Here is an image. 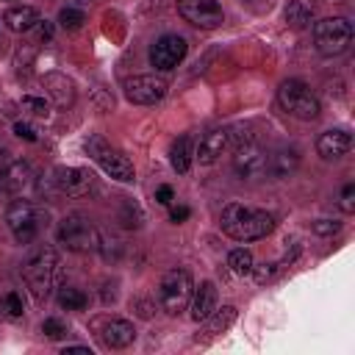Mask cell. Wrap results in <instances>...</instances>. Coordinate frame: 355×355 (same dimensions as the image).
<instances>
[{
	"label": "cell",
	"mask_w": 355,
	"mask_h": 355,
	"mask_svg": "<svg viewBox=\"0 0 355 355\" xmlns=\"http://www.w3.org/2000/svg\"><path fill=\"white\" fill-rule=\"evenodd\" d=\"M14 133H17L19 139H25V141H36V130H33L28 122H14Z\"/></svg>",
	"instance_id": "cell-33"
},
{
	"label": "cell",
	"mask_w": 355,
	"mask_h": 355,
	"mask_svg": "<svg viewBox=\"0 0 355 355\" xmlns=\"http://www.w3.org/2000/svg\"><path fill=\"white\" fill-rule=\"evenodd\" d=\"M283 269V263H277V261H272V263H261V266H252V272L250 275H255V280L258 283H269L277 272Z\"/></svg>",
	"instance_id": "cell-29"
},
{
	"label": "cell",
	"mask_w": 355,
	"mask_h": 355,
	"mask_svg": "<svg viewBox=\"0 0 355 355\" xmlns=\"http://www.w3.org/2000/svg\"><path fill=\"white\" fill-rule=\"evenodd\" d=\"M191 136H180V139H175V144H172V150H169V161H172V169L175 172H189V166H191Z\"/></svg>",
	"instance_id": "cell-23"
},
{
	"label": "cell",
	"mask_w": 355,
	"mask_h": 355,
	"mask_svg": "<svg viewBox=\"0 0 355 355\" xmlns=\"http://www.w3.org/2000/svg\"><path fill=\"white\" fill-rule=\"evenodd\" d=\"M25 283L33 291V297L42 302L53 294V288H58L61 283V261L58 252L53 247H39L28 261H25Z\"/></svg>",
	"instance_id": "cell-2"
},
{
	"label": "cell",
	"mask_w": 355,
	"mask_h": 355,
	"mask_svg": "<svg viewBox=\"0 0 355 355\" xmlns=\"http://www.w3.org/2000/svg\"><path fill=\"white\" fill-rule=\"evenodd\" d=\"M233 169L241 180H255L266 172V155L258 147V141L252 139V133H247L244 128H239V133L233 136Z\"/></svg>",
	"instance_id": "cell-4"
},
{
	"label": "cell",
	"mask_w": 355,
	"mask_h": 355,
	"mask_svg": "<svg viewBox=\"0 0 355 355\" xmlns=\"http://www.w3.org/2000/svg\"><path fill=\"white\" fill-rule=\"evenodd\" d=\"M183 55H186V39L178 33H166L150 47V64L161 72L175 69L183 61Z\"/></svg>",
	"instance_id": "cell-12"
},
{
	"label": "cell",
	"mask_w": 355,
	"mask_h": 355,
	"mask_svg": "<svg viewBox=\"0 0 355 355\" xmlns=\"http://www.w3.org/2000/svg\"><path fill=\"white\" fill-rule=\"evenodd\" d=\"M86 153L103 166L105 175H111V178H116V180H122V183H128V180L136 178V169H133L130 158H128L122 150L111 147L103 136H89V139H86Z\"/></svg>",
	"instance_id": "cell-5"
},
{
	"label": "cell",
	"mask_w": 355,
	"mask_h": 355,
	"mask_svg": "<svg viewBox=\"0 0 355 355\" xmlns=\"http://www.w3.org/2000/svg\"><path fill=\"white\" fill-rule=\"evenodd\" d=\"M36 31H39V39H50L53 36V25L50 22H36Z\"/></svg>",
	"instance_id": "cell-37"
},
{
	"label": "cell",
	"mask_w": 355,
	"mask_h": 355,
	"mask_svg": "<svg viewBox=\"0 0 355 355\" xmlns=\"http://www.w3.org/2000/svg\"><path fill=\"white\" fill-rule=\"evenodd\" d=\"M219 225L236 241H258V239L272 233L275 216L263 208H250V205H241V202H230V205L222 208Z\"/></svg>",
	"instance_id": "cell-1"
},
{
	"label": "cell",
	"mask_w": 355,
	"mask_h": 355,
	"mask_svg": "<svg viewBox=\"0 0 355 355\" xmlns=\"http://www.w3.org/2000/svg\"><path fill=\"white\" fill-rule=\"evenodd\" d=\"M64 355H92V349L89 347H67Z\"/></svg>",
	"instance_id": "cell-38"
},
{
	"label": "cell",
	"mask_w": 355,
	"mask_h": 355,
	"mask_svg": "<svg viewBox=\"0 0 355 355\" xmlns=\"http://www.w3.org/2000/svg\"><path fill=\"white\" fill-rule=\"evenodd\" d=\"M341 225L336 222V219H319V222H313V233H322V236H330V233H336Z\"/></svg>",
	"instance_id": "cell-32"
},
{
	"label": "cell",
	"mask_w": 355,
	"mask_h": 355,
	"mask_svg": "<svg viewBox=\"0 0 355 355\" xmlns=\"http://www.w3.org/2000/svg\"><path fill=\"white\" fill-rule=\"evenodd\" d=\"M6 222H8V230L14 233V239L19 244H31L39 236V227H42L39 211L28 200H14L6 211Z\"/></svg>",
	"instance_id": "cell-9"
},
{
	"label": "cell",
	"mask_w": 355,
	"mask_h": 355,
	"mask_svg": "<svg viewBox=\"0 0 355 355\" xmlns=\"http://www.w3.org/2000/svg\"><path fill=\"white\" fill-rule=\"evenodd\" d=\"M53 183L61 194L69 197H83L94 186V175L86 166H55L53 169Z\"/></svg>",
	"instance_id": "cell-13"
},
{
	"label": "cell",
	"mask_w": 355,
	"mask_h": 355,
	"mask_svg": "<svg viewBox=\"0 0 355 355\" xmlns=\"http://www.w3.org/2000/svg\"><path fill=\"white\" fill-rule=\"evenodd\" d=\"M3 22H6L14 33H25V31H31V28L39 22V14H36V8H31V6H11V8L3 14Z\"/></svg>",
	"instance_id": "cell-20"
},
{
	"label": "cell",
	"mask_w": 355,
	"mask_h": 355,
	"mask_svg": "<svg viewBox=\"0 0 355 355\" xmlns=\"http://www.w3.org/2000/svg\"><path fill=\"white\" fill-rule=\"evenodd\" d=\"M125 97L139 105H153L166 94V80L161 75H133L122 83Z\"/></svg>",
	"instance_id": "cell-11"
},
{
	"label": "cell",
	"mask_w": 355,
	"mask_h": 355,
	"mask_svg": "<svg viewBox=\"0 0 355 355\" xmlns=\"http://www.w3.org/2000/svg\"><path fill=\"white\" fill-rule=\"evenodd\" d=\"M6 311H8V316H22V313H25L22 297H19L17 291H8V294H6Z\"/></svg>",
	"instance_id": "cell-30"
},
{
	"label": "cell",
	"mask_w": 355,
	"mask_h": 355,
	"mask_svg": "<svg viewBox=\"0 0 355 355\" xmlns=\"http://www.w3.org/2000/svg\"><path fill=\"white\" fill-rule=\"evenodd\" d=\"M78 3H80V6H89V3H94V0H78Z\"/></svg>",
	"instance_id": "cell-39"
},
{
	"label": "cell",
	"mask_w": 355,
	"mask_h": 355,
	"mask_svg": "<svg viewBox=\"0 0 355 355\" xmlns=\"http://www.w3.org/2000/svg\"><path fill=\"white\" fill-rule=\"evenodd\" d=\"M205 322H208V333H225L236 322V308L233 305H225L219 311L214 308L211 316H205Z\"/></svg>",
	"instance_id": "cell-24"
},
{
	"label": "cell",
	"mask_w": 355,
	"mask_h": 355,
	"mask_svg": "<svg viewBox=\"0 0 355 355\" xmlns=\"http://www.w3.org/2000/svg\"><path fill=\"white\" fill-rule=\"evenodd\" d=\"M22 108H28L36 116H47V103L42 97H22Z\"/></svg>",
	"instance_id": "cell-31"
},
{
	"label": "cell",
	"mask_w": 355,
	"mask_h": 355,
	"mask_svg": "<svg viewBox=\"0 0 355 355\" xmlns=\"http://www.w3.org/2000/svg\"><path fill=\"white\" fill-rule=\"evenodd\" d=\"M227 266L236 272V275H250L252 272V266H255V261H252V252L247 250V247H239V250H233L230 255H227Z\"/></svg>",
	"instance_id": "cell-26"
},
{
	"label": "cell",
	"mask_w": 355,
	"mask_h": 355,
	"mask_svg": "<svg viewBox=\"0 0 355 355\" xmlns=\"http://www.w3.org/2000/svg\"><path fill=\"white\" fill-rule=\"evenodd\" d=\"M58 22H61V28H67V31H78V28L86 22V17H83L80 8H61V11H58Z\"/></svg>",
	"instance_id": "cell-28"
},
{
	"label": "cell",
	"mask_w": 355,
	"mask_h": 355,
	"mask_svg": "<svg viewBox=\"0 0 355 355\" xmlns=\"http://www.w3.org/2000/svg\"><path fill=\"white\" fill-rule=\"evenodd\" d=\"M297 166H300V155H297L294 147H280V150H275V153L266 158V172H269L272 178H277V180L288 178Z\"/></svg>",
	"instance_id": "cell-19"
},
{
	"label": "cell",
	"mask_w": 355,
	"mask_h": 355,
	"mask_svg": "<svg viewBox=\"0 0 355 355\" xmlns=\"http://www.w3.org/2000/svg\"><path fill=\"white\" fill-rule=\"evenodd\" d=\"M313 0H291L286 6V22L291 28H305L313 19Z\"/></svg>",
	"instance_id": "cell-22"
},
{
	"label": "cell",
	"mask_w": 355,
	"mask_h": 355,
	"mask_svg": "<svg viewBox=\"0 0 355 355\" xmlns=\"http://www.w3.org/2000/svg\"><path fill=\"white\" fill-rule=\"evenodd\" d=\"M349 147H352V136H349L347 130H341V128L324 130V133L319 136V141H316V150H319V155H322L324 161H336V158L347 155Z\"/></svg>",
	"instance_id": "cell-15"
},
{
	"label": "cell",
	"mask_w": 355,
	"mask_h": 355,
	"mask_svg": "<svg viewBox=\"0 0 355 355\" xmlns=\"http://www.w3.org/2000/svg\"><path fill=\"white\" fill-rule=\"evenodd\" d=\"M352 197H355V186L347 183V186H344V194H341V208H344V211H352Z\"/></svg>",
	"instance_id": "cell-35"
},
{
	"label": "cell",
	"mask_w": 355,
	"mask_h": 355,
	"mask_svg": "<svg viewBox=\"0 0 355 355\" xmlns=\"http://www.w3.org/2000/svg\"><path fill=\"white\" fill-rule=\"evenodd\" d=\"M178 11L186 22H191L194 28H219L225 14H222V6L216 0H178Z\"/></svg>",
	"instance_id": "cell-10"
},
{
	"label": "cell",
	"mask_w": 355,
	"mask_h": 355,
	"mask_svg": "<svg viewBox=\"0 0 355 355\" xmlns=\"http://www.w3.org/2000/svg\"><path fill=\"white\" fill-rule=\"evenodd\" d=\"M172 197H175L172 186H158V191H155V200H158L161 205H169V202H172Z\"/></svg>",
	"instance_id": "cell-34"
},
{
	"label": "cell",
	"mask_w": 355,
	"mask_h": 355,
	"mask_svg": "<svg viewBox=\"0 0 355 355\" xmlns=\"http://www.w3.org/2000/svg\"><path fill=\"white\" fill-rule=\"evenodd\" d=\"M42 333H44L50 341H61V338L69 333V327H67V322H61L58 316H50V319L42 322Z\"/></svg>",
	"instance_id": "cell-27"
},
{
	"label": "cell",
	"mask_w": 355,
	"mask_h": 355,
	"mask_svg": "<svg viewBox=\"0 0 355 355\" xmlns=\"http://www.w3.org/2000/svg\"><path fill=\"white\" fill-rule=\"evenodd\" d=\"M313 42L322 55H341L352 44V25L344 17H327L313 25Z\"/></svg>",
	"instance_id": "cell-7"
},
{
	"label": "cell",
	"mask_w": 355,
	"mask_h": 355,
	"mask_svg": "<svg viewBox=\"0 0 355 355\" xmlns=\"http://www.w3.org/2000/svg\"><path fill=\"white\" fill-rule=\"evenodd\" d=\"M191 291H194L191 275L186 269H169L158 283V302L169 316H175L189 305Z\"/></svg>",
	"instance_id": "cell-6"
},
{
	"label": "cell",
	"mask_w": 355,
	"mask_h": 355,
	"mask_svg": "<svg viewBox=\"0 0 355 355\" xmlns=\"http://www.w3.org/2000/svg\"><path fill=\"white\" fill-rule=\"evenodd\" d=\"M277 103L283 105L286 114L297 119H316L319 116V100L311 94V89L302 80H283L277 89Z\"/></svg>",
	"instance_id": "cell-8"
},
{
	"label": "cell",
	"mask_w": 355,
	"mask_h": 355,
	"mask_svg": "<svg viewBox=\"0 0 355 355\" xmlns=\"http://www.w3.org/2000/svg\"><path fill=\"white\" fill-rule=\"evenodd\" d=\"M42 83H44L47 94H50L58 105H69V103L75 100V86H72L69 78H64V75H58V72H50V75H44Z\"/></svg>",
	"instance_id": "cell-21"
},
{
	"label": "cell",
	"mask_w": 355,
	"mask_h": 355,
	"mask_svg": "<svg viewBox=\"0 0 355 355\" xmlns=\"http://www.w3.org/2000/svg\"><path fill=\"white\" fill-rule=\"evenodd\" d=\"M189 214H191V211H189L186 205H178V208H172V214H169V219H172V222L178 225V222H186V219H189Z\"/></svg>",
	"instance_id": "cell-36"
},
{
	"label": "cell",
	"mask_w": 355,
	"mask_h": 355,
	"mask_svg": "<svg viewBox=\"0 0 355 355\" xmlns=\"http://www.w3.org/2000/svg\"><path fill=\"white\" fill-rule=\"evenodd\" d=\"M0 186H3L8 194L19 197V194H25V191L33 186V169H31L25 161H8V164L0 169Z\"/></svg>",
	"instance_id": "cell-14"
},
{
	"label": "cell",
	"mask_w": 355,
	"mask_h": 355,
	"mask_svg": "<svg viewBox=\"0 0 355 355\" xmlns=\"http://www.w3.org/2000/svg\"><path fill=\"white\" fill-rule=\"evenodd\" d=\"M58 305L67 308V311H83L89 305V297L80 288H75V286H64L58 291Z\"/></svg>",
	"instance_id": "cell-25"
},
{
	"label": "cell",
	"mask_w": 355,
	"mask_h": 355,
	"mask_svg": "<svg viewBox=\"0 0 355 355\" xmlns=\"http://www.w3.org/2000/svg\"><path fill=\"white\" fill-rule=\"evenodd\" d=\"M191 319L194 322H205V316H211V311L216 308V286L211 280H202L194 291H191Z\"/></svg>",
	"instance_id": "cell-17"
},
{
	"label": "cell",
	"mask_w": 355,
	"mask_h": 355,
	"mask_svg": "<svg viewBox=\"0 0 355 355\" xmlns=\"http://www.w3.org/2000/svg\"><path fill=\"white\" fill-rule=\"evenodd\" d=\"M100 241L103 239L97 227L80 214H69L58 222V244H64L72 252H94L100 250Z\"/></svg>",
	"instance_id": "cell-3"
},
{
	"label": "cell",
	"mask_w": 355,
	"mask_h": 355,
	"mask_svg": "<svg viewBox=\"0 0 355 355\" xmlns=\"http://www.w3.org/2000/svg\"><path fill=\"white\" fill-rule=\"evenodd\" d=\"M227 141H230V133L225 130V128H214V130H208L202 139H200V147H197V158H200V164H214L222 153H225V147H227Z\"/></svg>",
	"instance_id": "cell-16"
},
{
	"label": "cell",
	"mask_w": 355,
	"mask_h": 355,
	"mask_svg": "<svg viewBox=\"0 0 355 355\" xmlns=\"http://www.w3.org/2000/svg\"><path fill=\"white\" fill-rule=\"evenodd\" d=\"M133 338H136V330L128 319H108L103 324V341L111 349H122V347L133 344Z\"/></svg>",
	"instance_id": "cell-18"
}]
</instances>
